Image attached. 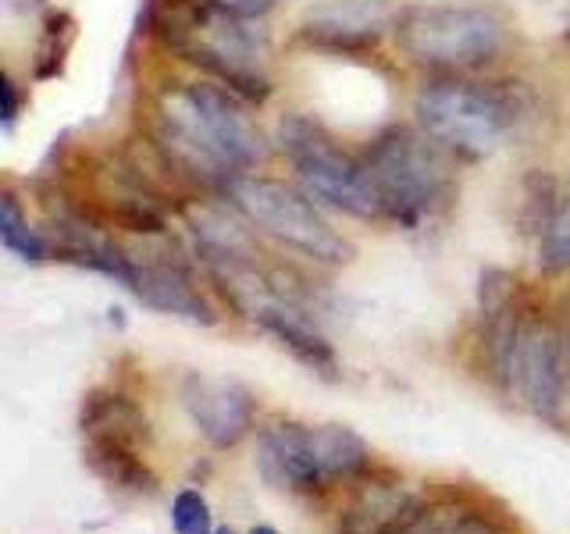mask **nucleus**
<instances>
[{
  "instance_id": "obj_1",
  "label": "nucleus",
  "mask_w": 570,
  "mask_h": 534,
  "mask_svg": "<svg viewBox=\"0 0 570 534\" xmlns=\"http://www.w3.org/2000/svg\"><path fill=\"white\" fill-rule=\"evenodd\" d=\"M160 147L178 168L218 182L222 189L232 178L246 175L264 160V136L249 118L232 89L207 82L168 86L157 97Z\"/></svg>"
},
{
  "instance_id": "obj_2",
  "label": "nucleus",
  "mask_w": 570,
  "mask_h": 534,
  "mask_svg": "<svg viewBox=\"0 0 570 534\" xmlns=\"http://www.w3.org/2000/svg\"><path fill=\"white\" fill-rule=\"evenodd\" d=\"M157 32L186 61L218 76L232 93L249 100L267 97V43L246 26V18L214 8L210 0H157Z\"/></svg>"
},
{
  "instance_id": "obj_3",
  "label": "nucleus",
  "mask_w": 570,
  "mask_h": 534,
  "mask_svg": "<svg viewBox=\"0 0 570 534\" xmlns=\"http://www.w3.org/2000/svg\"><path fill=\"white\" fill-rule=\"evenodd\" d=\"M367 442L343 424H267L257 435V471L272 488L321 492L367 471Z\"/></svg>"
},
{
  "instance_id": "obj_4",
  "label": "nucleus",
  "mask_w": 570,
  "mask_h": 534,
  "mask_svg": "<svg viewBox=\"0 0 570 534\" xmlns=\"http://www.w3.org/2000/svg\"><path fill=\"white\" fill-rule=\"evenodd\" d=\"M364 165L379 189L382 218L403 228H421L424 221H432L453 192L439 150L406 129H389L374 139L364 154Z\"/></svg>"
},
{
  "instance_id": "obj_5",
  "label": "nucleus",
  "mask_w": 570,
  "mask_h": 534,
  "mask_svg": "<svg viewBox=\"0 0 570 534\" xmlns=\"http://www.w3.org/2000/svg\"><path fill=\"white\" fill-rule=\"evenodd\" d=\"M278 142L311 196L353 218H382V200L364 157L346 154L317 121L289 115L278 125Z\"/></svg>"
},
{
  "instance_id": "obj_6",
  "label": "nucleus",
  "mask_w": 570,
  "mask_h": 534,
  "mask_svg": "<svg viewBox=\"0 0 570 534\" xmlns=\"http://www.w3.org/2000/svg\"><path fill=\"white\" fill-rule=\"evenodd\" d=\"M228 204L236 207L249 225H257L272 239L285 243L296 254L317 264H350L353 246L321 218V210L299 196L296 189L275 182V178L239 175L225 186Z\"/></svg>"
},
{
  "instance_id": "obj_7",
  "label": "nucleus",
  "mask_w": 570,
  "mask_h": 534,
  "mask_svg": "<svg viewBox=\"0 0 570 534\" xmlns=\"http://www.w3.org/2000/svg\"><path fill=\"white\" fill-rule=\"evenodd\" d=\"M417 118L432 142L468 160H481L503 147L513 111L495 89L439 79L417 93Z\"/></svg>"
},
{
  "instance_id": "obj_8",
  "label": "nucleus",
  "mask_w": 570,
  "mask_h": 534,
  "mask_svg": "<svg viewBox=\"0 0 570 534\" xmlns=\"http://www.w3.org/2000/svg\"><path fill=\"white\" fill-rule=\"evenodd\" d=\"M392 32L406 58L435 68H471L499 53L503 22L485 8L424 4L392 18Z\"/></svg>"
},
{
  "instance_id": "obj_9",
  "label": "nucleus",
  "mask_w": 570,
  "mask_h": 534,
  "mask_svg": "<svg viewBox=\"0 0 570 534\" xmlns=\"http://www.w3.org/2000/svg\"><path fill=\"white\" fill-rule=\"evenodd\" d=\"M499 378L521 399L534 417L560 424L563 392H567V353L560 335L539 325V320H521L510 343L507 364Z\"/></svg>"
},
{
  "instance_id": "obj_10",
  "label": "nucleus",
  "mask_w": 570,
  "mask_h": 534,
  "mask_svg": "<svg viewBox=\"0 0 570 534\" xmlns=\"http://www.w3.org/2000/svg\"><path fill=\"white\" fill-rule=\"evenodd\" d=\"M178 396H183V406L189 421L196 424V432H200L214 449H232V445H239L249 435V427H254V396H249L246 385L232 378L189 370L183 385H178Z\"/></svg>"
},
{
  "instance_id": "obj_11",
  "label": "nucleus",
  "mask_w": 570,
  "mask_h": 534,
  "mask_svg": "<svg viewBox=\"0 0 570 534\" xmlns=\"http://www.w3.org/2000/svg\"><path fill=\"white\" fill-rule=\"evenodd\" d=\"M239 314H246L267 335H275L303 367L325 374V378H335L338 374V356H335L332 343L321 335V328L296 307L293 299L278 296L272 285H264L257 296H249L239 307Z\"/></svg>"
},
{
  "instance_id": "obj_12",
  "label": "nucleus",
  "mask_w": 570,
  "mask_h": 534,
  "mask_svg": "<svg viewBox=\"0 0 570 534\" xmlns=\"http://www.w3.org/2000/svg\"><path fill=\"white\" fill-rule=\"evenodd\" d=\"M129 293H136L147 307L160 314L186 317L196 320V325H214L210 303L196 289L189 267L175 257H132Z\"/></svg>"
},
{
  "instance_id": "obj_13",
  "label": "nucleus",
  "mask_w": 570,
  "mask_h": 534,
  "mask_svg": "<svg viewBox=\"0 0 570 534\" xmlns=\"http://www.w3.org/2000/svg\"><path fill=\"white\" fill-rule=\"evenodd\" d=\"M389 26V11L382 0H335L311 11L303 36L317 47L353 50L379 40V32Z\"/></svg>"
},
{
  "instance_id": "obj_14",
  "label": "nucleus",
  "mask_w": 570,
  "mask_h": 534,
  "mask_svg": "<svg viewBox=\"0 0 570 534\" xmlns=\"http://www.w3.org/2000/svg\"><path fill=\"white\" fill-rule=\"evenodd\" d=\"M424 506L414 495H406L400 488H367L350 513L343 516V527L338 534H400L417 521V513Z\"/></svg>"
},
{
  "instance_id": "obj_15",
  "label": "nucleus",
  "mask_w": 570,
  "mask_h": 534,
  "mask_svg": "<svg viewBox=\"0 0 570 534\" xmlns=\"http://www.w3.org/2000/svg\"><path fill=\"white\" fill-rule=\"evenodd\" d=\"M82 435L86 442L104 438V442H125L139 445L147 442V417L115 392H94L82 403Z\"/></svg>"
},
{
  "instance_id": "obj_16",
  "label": "nucleus",
  "mask_w": 570,
  "mask_h": 534,
  "mask_svg": "<svg viewBox=\"0 0 570 534\" xmlns=\"http://www.w3.org/2000/svg\"><path fill=\"white\" fill-rule=\"evenodd\" d=\"M86 463L107 481V485H115V488L154 492V485H157L150 467L136 456V445L94 438V442H86Z\"/></svg>"
},
{
  "instance_id": "obj_17",
  "label": "nucleus",
  "mask_w": 570,
  "mask_h": 534,
  "mask_svg": "<svg viewBox=\"0 0 570 534\" xmlns=\"http://www.w3.org/2000/svg\"><path fill=\"white\" fill-rule=\"evenodd\" d=\"M0 239H4V246L11 249V254H18L22 260H47L53 257V243L36 236V231L29 228V221L22 218V210H18L14 196L8 192L4 200H0Z\"/></svg>"
},
{
  "instance_id": "obj_18",
  "label": "nucleus",
  "mask_w": 570,
  "mask_h": 534,
  "mask_svg": "<svg viewBox=\"0 0 570 534\" xmlns=\"http://www.w3.org/2000/svg\"><path fill=\"white\" fill-rule=\"evenodd\" d=\"M400 534H499L495 524L468 510H421L417 521Z\"/></svg>"
},
{
  "instance_id": "obj_19",
  "label": "nucleus",
  "mask_w": 570,
  "mask_h": 534,
  "mask_svg": "<svg viewBox=\"0 0 570 534\" xmlns=\"http://www.w3.org/2000/svg\"><path fill=\"white\" fill-rule=\"evenodd\" d=\"M539 264H542V271H567L570 267V200H563L542 221Z\"/></svg>"
},
{
  "instance_id": "obj_20",
  "label": "nucleus",
  "mask_w": 570,
  "mask_h": 534,
  "mask_svg": "<svg viewBox=\"0 0 570 534\" xmlns=\"http://www.w3.org/2000/svg\"><path fill=\"white\" fill-rule=\"evenodd\" d=\"M171 531L175 534H214V516L207 498L196 488H183L171 503Z\"/></svg>"
},
{
  "instance_id": "obj_21",
  "label": "nucleus",
  "mask_w": 570,
  "mask_h": 534,
  "mask_svg": "<svg viewBox=\"0 0 570 534\" xmlns=\"http://www.w3.org/2000/svg\"><path fill=\"white\" fill-rule=\"evenodd\" d=\"M214 8H222V11H232V14H239V18H257L264 11H272L278 0H210Z\"/></svg>"
},
{
  "instance_id": "obj_22",
  "label": "nucleus",
  "mask_w": 570,
  "mask_h": 534,
  "mask_svg": "<svg viewBox=\"0 0 570 534\" xmlns=\"http://www.w3.org/2000/svg\"><path fill=\"white\" fill-rule=\"evenodd\" d=\"M0 93H4V125L11 129L14 118H18V93H14V82H4V86H0Z\"/></svg>"
},
{
  "instance_id": "obj_23",
  "label": "nucleus",
  "mask_w": 570,
  "mask_h": 534,
  "mask_svg": "<svg viewBox=\"0 0 570 534\" xmlns=\"http://www.w3.org/2000/svg\"><path fill=\"white\" fill-rule=\"evenodd\" d=\"M249 534H278L272 524H257V527H249Z\"/></svg>"
},
{
  "instance_id": "obj_24",
  "label": "nucleus",
  "mask_w": 570,
  "mask_h": 534,
  "mask_svg": "<svg viewBox=\"0 0 570 534\" xmlns=\"http://www.w3.org/2000/svg\"><path fill=\"white\" fill-rule=\"evenodd\" d=\"M214 534H236V531H232V527H218V531H214Z\"/></svg>"
},
{
  "instance_id": "obj_25",
  "label": "nucleus",
  "mask_w": 570,
  "mask_h": 534,
  "mask_svg": "<svg viewBox=\"0 0 570 534\" xmlns=\"http://www.w3.org/2000/svg\"><path fill=\"white\" fill-rule=\"evenodd\" d=\"M567 382H570V349H567Z\"/></svg>"
}]
</instances>
